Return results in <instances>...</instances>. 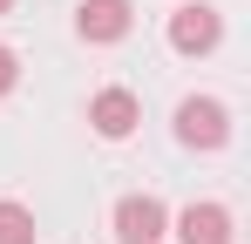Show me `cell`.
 Wrapping results in <instances>:
<instances>
[{"label":"cell","instance_id":"277c9868","mask_svg":"<svg viewBox=\"0 0 251 244\" xmlns=\"http://www.w3.org/2000/svg\"><path fill=\"white\" fill-rule=\"evenodd\" d=\"M129 21H136L129 0H82V7H75V34L82 41H123Z\"/></svg>","mask_w":251,"mask_h":244},{"label":"cell","instance_id":"6da1fadb","mask_svg":"<svg viewBox=\"0 0 251 244\" xmlns=\"http://www.w3.org/2000/svg\"><path fill=\"white\" fill-rule=\"evenodd\" d=\"M224 136H231V109H224V102H210V95L176 102V143H190V149H224Z\"/></svg>","mask_w":251,"mask_h":244},{"label":"cell","instance_id":"7a4b0ae2","mask_svg":"<svg viewBox=\"0 0 251 244\" xmlns=\"http://www.w3.org/2000/svg\"><path fill=\"white\" fill-rule=\"evenodd\" d=\"M217 41H224V21H217L210 0H183V7L170 14V48H176V54H210Z\"/></svg>","mask_w":251,"mask_h":244},{"label":"cell","instance_id":"ba28073f","mask_svg":"<svg viewBox=\"0 0 251 244\" xmlns=\"http://www.w3.org/2000/svg\"><path fill=\"white\" fill-rule=\"evenodd\" d=\"M14 81H21V61H14V54H7V48H0V95H7V88H14Z\"/></svg>","mask_w":251,"mask_h":244},{"label":"cell","instance_id":"5b68a950","mask_svg":"<svg viewBox=\"0 0 251 244\" xmlns=\"http://www.w3.org/2000/svg\"><path fill=\"white\" fill-rule=\"evenodd\" d=\"M136 116H143V109H136V95H129V88H102V95L88 102V122H95V136H109V143H123L129 129H136Z\"/></svg>","mask_w":251,"mask_h":244},{"label":"cell","instance_id":"52a82bcc","mask_svg":"<svg viewBox=\"0 0 251 244\" xmlns=\"http://www.w3.org/2000/svg\"><path fill=\"white\" fill-rule=\"evenodd\" d=\"M0 244H34V210L27 203H0Z\"/></svg>","mask_w":251,"mask_h":244},{"label":"cell","instance_id":"3957f363","mask_svg":"<svg viewBox=\"0 0 251 244\" xmlns=\"http://www.w3.org/2000/svg\"><path fill=\"white\" fill-rule=\"evenodd\" d=\"M163 224H170V210L156 197H123L116 203V238L123 244H163Z\"/></svg>","mask_w":251,"mask_h":244},{"label":"cell","instance_id":"9c48e42d","mask_svg":"<svg viewBox=\"0 0 251 244\" xmlns=\"http://www.w3.org/2000/svg\"><path fill=\"white\" fill-rule=\"evenodd\" d=\"M7 7H14V0H0V14H7Z\"/></svg>","mask_w":251,"mask_h":244},{"label":"cell","instance_id":"8992f818","mask_svg":"<svg viewBox=\"0 0 251 244\" xmlns=\"http://www.w3.org/2000/svg\"><path fill=\"white\" fill-rule=\"evenodd\" d=\"M176 238L183 244H231V210L224 203H190L176 217Z\"/></svg>","mask_w":251,"mask_h":244}]
</instances>
